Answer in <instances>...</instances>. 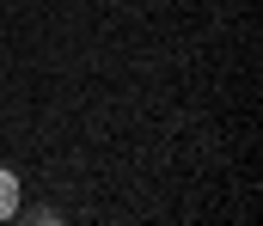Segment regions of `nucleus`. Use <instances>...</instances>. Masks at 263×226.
<instances>
[{
  "instance_id": "obj_1",
  "label": "nucleus",
  "mask_w": 263,
  "mask_h": 226,
  "mask_svg": "<svg viewBox=\"0 0 263 226\" xmlns=\"http://www.w3.org/2000/svg\"><path fill=\"white\" fill-rule=\"evenodd\" d=\"M6 214H18V183L0 171V220H6Z\"/></svg>"
},
{
  "instance_id": "obj_2",
  "label": "nucleus",
  "mask_w": 263,
  "mask_h": 226,
  "mask_svg": "<svg viewBox=\"0 0 263 226\" xmlns=\"http://www.w3.org/2000/svg\"><path fill=\"white\" fill-rule=\"evenodd\" d=\"M25 214H31V220H37V226H55V220H62V208H49V202H31Z\"/></svg>"
}]
</instances>
